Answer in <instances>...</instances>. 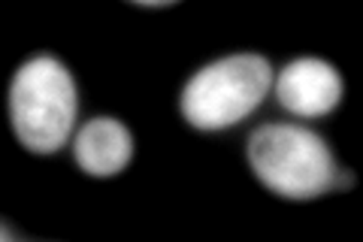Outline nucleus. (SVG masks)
Listing matches in <instances>:
<instances>
[{
    "mask_svg": "<svg viewBox=\"0 0 363 242\" xmlns=\"http://www.w3.org/2000/svg\"><path fill=\"white\" fill-rule=\"evenodd\" d=\"M9 115L28 152H58L76 124V82L70 70L52 55L30 57L9 88Z\"/></svg>",
    "mask_w": 363,
    "mask_h": 242,
    "instance_id": "1",
    "label": "nucleus"
},
{
    "mask_svg": "<svg viewBox=\"0 0 363 242\" xmlns=\"http://www.w3.org/2000/svg\"><path fill=\"white\" fill-rule=\"evenodd\" d=\"M248 164L269 191L312 200L330 191L336 164L327 143L300 124H264L248 140Z\"/></svg>",
    "mask_w": 363,
    "mask_h": 242,
    "instance_id": "2",
    "label": "nucleus"
},
{
    "mask_svg": "<svg viewBox=\"0 0 363 242\" xmlns=\"http://www.w3.org/2000/svg\"><path fill=\"white\" fill-rule=\"evenodd\" d=\"M272 85V67L260 55L221 57L191 79L182 91V115L197 131H224L260 106Z\"/></svg>",
    "mask_w": 363,
    "mask_h": 242,
    "instance_id": "3",
    "label": "nucleus"
},
{
    "mask_svg": "<svg viewBox=\"0 0 363 242\" xmlns=\"http://www.w3.org/2000/svg\"><path fill=\"white\" fill-rule=\"evenodd\" d=\"M276 97L291 115L321 119L342 100V76L321 57H297L279 73Z\"/></svg>",
    "mask_w": 363,
    "mask_h": 242,
    "instance_id": "4",
    "label": "nucleus"
},
{
    "mask_svg": "<svg viewBox=\"0 0 363 242\" xmlns=\"http://www.w3.org/2000/svg\"><path fill=\"white\" fill-rule=\"evenodd\" d=\"M133 158V136L118 119H91L76 136V160L91 176H118Z\"/></svg>",
    "mask_w": 363,
    "mask_h": 242,
    "instance_id": "5",
    "label": "nucleus"
}]
</instances>
